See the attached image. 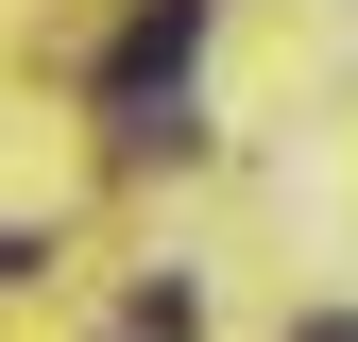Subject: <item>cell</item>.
Here are the masks:
<instances>
[{
  "label": "cell",
  "mask_w": 358,
  "mask_h": 342,
  "mask_svg": "<svg viewBox=\"0 0 358 342\" xmlns=\"http://www.w3.org/2000/svg\"><path fill=\"white\" fill-rule=\"evenodd\" d=\"M188 52H205V0H137L120 18V52H103V120H120V154H188Z\"/></svg>",
  "instance_id": "6da1fadb"
},
{
  "label": "cell",
  "mask_w": 358,
  "mask_h": 342,
  "mask_svg": "<svg viewBox=\"0 0 358 342\" xmlns=\"http://www.w3.org/2000/svg\"><path fill=\"white\" fill-rule=\"evenodd\" d=\"M290 342H358V325H341V308H324V325H290Z\"/></svg>",
  "instance_id": "7a4b0ae2"
}]
</instances>
